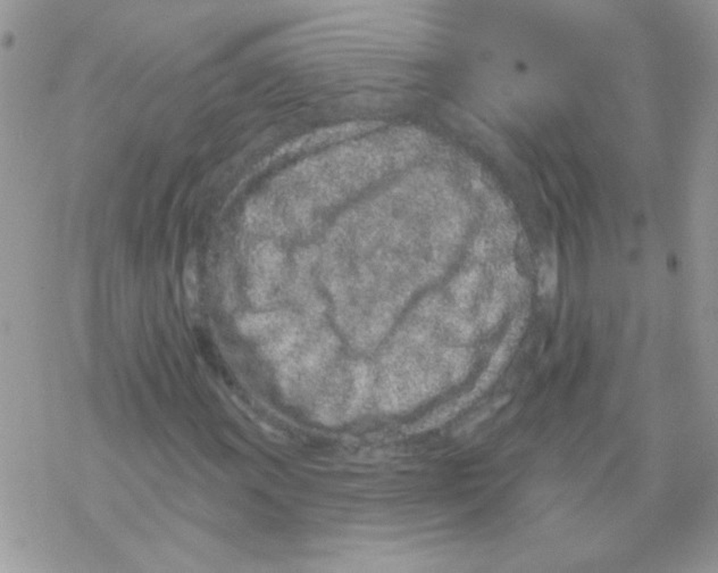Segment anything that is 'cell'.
Wrapping results in <instances>:
<instances>
[{
  "label": "cell",
  "instance_id": "1",
  "mask_svg": "<svg viewBox=\"0 0 718 573\" xmlns=\"http://www.w3.org/2000/svg\"><path fill=\"white\" fill-rule=\"evenodd\" d=\"M540 294L551 296L557 286V262L556 256L549 252L544 256L540 267Z\"/></svg>",
  "mask_w": 718,
  "mask_h": 573
}]
</instances>
